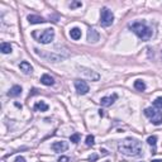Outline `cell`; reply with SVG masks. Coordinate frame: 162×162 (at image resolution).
<instances>
[{
	"label": "cell",
	"mask_w": 162,
	"mask_h": 162,
	"mask_svg": "<svg viewBox=\"0 0 162 162\" xmlns=\"http://www.w3.org/2000/svg\"><path fill=\"white\" fill-rule=\"evenodd\" d=\"M118 149L122 155L128 157H141L143 155V147L139 141L133 138H125L118 144Z\"/></svg>",
	"instance_id": "cell-1"
},
{
	"label": "cell",
	"mask_w": 162,
	"mask_h": 162,
	"mask_svg": "<svg viewBox=\"0 0 162 162\" xmlns=\"http://www.w3.org/2000/svg\"><path fill=\"white\" fill-rule=\"evenodd\" d=\"M132 30L137 34V37L141 38L142 40H149L152 34H153V30H152L151 27H148V25L146 24V22H135L132 24Z\"/></svg>",
	"instance_id": "cell-2"
},
{
	"label": "cell",
	"mask_w": 162,
	"mask_h": 162,
	"mask_svg": "<svg viewBox=\"0 0 162 162\" xmlns=\"http://www.w3.org/2000/svg\"><path fill=\"white\" fill-rule=\"evenodd\" d=\"M144 115L147 118H149L152 124L155 125H160L162 124V113L158 111V109L156 108H146L144 109Z\"/></svg>",
	"instance_id": "cell-3"
},
{
	"label": "cell",
	"mask_w": 162,
	"mask_h": 162,
	"mask_svg": "<svg viewBox=\"0 0 162 162\" xmlns=\"http://www.w3.org/2000/svg\"><path fill=\"white\" fill-rule=\"evenodd\" d=\"M33 37H34V38H37L39 43L48 44V43L52 42L53 38H54V30H53L52 28H48V29H44L43 32L40 33L39 35L33 34Z\"/></svg>",
	"instance_id": "cell-4"
},
{
	"label": "cell",
	"mask_w": 162,
	"mask_h": 162,
	"mask_svg": "<svg viewBox=\"0 0 162 162\" xmlns=\"http://www.w3.org/2000/svg\"><path fill=\"white\" fill-rule=\"evenodd\" d=\"M114 22V14L108 8H103L100 13V24L103 27H109Z\"/></svg>",
	"instance_id": "cell-5"
},
{
	"label": "cell",
	"mask_w": 162,
	"mask_h": 162,
	"mask_svg": "<svg viewBox=\"0 0 162 162\" xmlns=\"http://www.w3.org/2000/svg\"><path fill=\"white\" fill-rule=\"evenodd\" d=\"M74 85H75V89H76V91H77V94L85 95V94L89 93V85L86 84L84 80H75Z\"/></svg>",
	"instance_id": "cell-6"
},
{
	"label": "cell",
	"mask_w": 162,
	"mask_h": 162,
	"mask_svg": "<svg viewBox=\"0 0 162 162\" xmlns=\"http://www.w3.org/2000/svg\"><path fill=\"white\" fill-rule=\"evenodd\" d=\"M35 53H37L38 56H40V57L46 58L47 61H49V62H58V61H61L63 57H61V56L58 54H54V53H43V52H39V49L35 48Z\"/></svg>",
	"instance_id": "cell-7"
},
{
	"label": "cell",
	"mask_w": 162,
	"mask_h": 162,
	"mask_svg": "<svg viewBox=\"0 0 162 162\" xmlns=\"http://www.w3.org/2000/svg\"><path fill=\"white\" fill-rule=\"evenodd\" d=\"M68 148V143L65 141H58V142H54V143L52 144V149L54 152H57V153H61V152H65L67 151Z\"/></svg>",
	"instance_id": "cell-8"
},
{
	"label": "cell",
	"mask_w": 162,
	"mask_h": 162,
	"mask_svg": "<svg viewBox=\"0 0 162 162\" xmlns=\"http://www.w3.org/2000/svg\"><path fill=\"white\" fill-rule=\"evenodd\" d=\"M116 99H118V95L116 94H113L111 96H104V98H101L100 104L103 106H110L111 104H114V101Z\"/></svg>",
	"instance_id": "cell-9"
},
{
	"label": "cell",
	"mask_w": 162,
	"mask_h": 162,
	"mask_svg": "<svg viewBox=\"0 0 162 162\" xmlns=\"http://www.w3.org/2000/svg\"><path fill=\"white\" fill-rule=\"evenodd\" d=\"M88 40L90 43H95L99 40V33L96 32V30L94 28H90L88 30Z\"/></svg>",
	"instance_id": "cell-10"
},
{
	"label": "cell",
	"mask_w": 162,
	"mask_h": 162,
	"mask_svg": "<svg viewBox=\"0 0 162 162\" xmlns=\"http://www.w3.org/2000/svg\"><path fill=\"white\" fill-rule=\"evenodd\" d=\"M19 68H20V71H23L25 75H29V74L33 72L32 65H30L29 62H27V61H23V62H20V63H19Z\"/></svg>",
	"instance_id": "cell-11"
},
{
	"label": "cell",
	"mask_w": 162,
	"mask_h": 162,
	"mask_svg": "<svg viewBox=\"0 0 162 162\" xmlns=\"http://www.w3.org/2000/svg\"><path fill=\"white\" fill-rule=\"evenodd\" d=\"M81 72L84 75H86L91 81H98L99 80V75L95 74L93 70H89V68H81Z\"/></svg>",
	"instance_id": "cell-12"
},
{
	"label": "cell",
	"mask_w": 162,
	"mask_h": 162,
	"mask_svg": "<svg viewBox=\"0 0 162 162\" xmlns=\"http://www.w3.org/2000/svg\"><path fill=\"white\" fill-rule=\"evenodd\" d=\"M22 94V88L19 85H14L12 89L8 91V96H12V98H18Z\"/></svg>",
	"instance_id": "cell-13"
},
{
	"label": "cell",
	"mask_w": 162,
	"mask_h": 162,
	"mask_svg": "<svg viewBox=\"0 0 162 162\" xmlns=\"http://www.w3.org/2000/svg\"><path fill=\"white\" fill-rule=\"evenodd\" d=\"M28 22L30 23V24H42V23H44V22H47V20H44L42 17H39V15H28Z\"/></svg>",
	"instance_id": "cell-14"
},
{
	"label": "cell",
	"mask_w": 162,
	"mask_h": 162,
	"mask_svg": "<svg viewBox=\"0 0 162 162\" xmlns=\"http://www.w3.org/2000/svg\"><path fill=\"white\" fill-rule=\"evenodd\" d=\"M40 82H42L43 85H46V86H52L54 84V80H53L52 76L44 74V75H42V77H40Z\"/></svg>",
	"instance_id": "cell-15"
},
{
	"label": "cell",
	"mask_w": 162,
	"mask_h": 162,
	"mask_svg": "<svg viewBox=\"0 0 162 162\" xmlns=\"http://www.w3.org/2000/svg\"><path fill=\"white\" fill-rule=\"evenodd\" d=\"M70 37L74 40H79L81 38V29L80 28H72L70 30Z\"/></svg>",
	"instance_id": "cell-16"
},
{
	"label": "cell",
	"mask_w": 162,
	"mask_h": 162,
	"mask_svg": "<svg viewBox=\"0 0 162 162\" xmlns=\"http://www.w3.org/2000/svg\"><path fill=\"white\" fill-rule=\"evenodd\" d=\"M34 110H39V111H47L48 110V105L44 101H38L34 104Z\"/></svg>",
	"instance_id": "cell-17"
},
{
	"label": "cell",
	"mask_w": 162,
	"mask_h": 162,
	"mask_svg": "<svg viewBox=\"0 0 162 162\" xmlns=\"http://www.w3.org/2000/svg\"><path fill=\"white\" fill-rule=\"evenodd\" d=\"M134 89L138 90V91H144V90H146V84H144V81H142V80H135V81H134Z\"/></svg>",
	"instance_id": "cell-18"
},
{
	"label": "cell",
	"mask_w": 162,
	"mask_h": 162,
	"mask_svg": "<svg viewBox=\"0 0 162 162\" xmlns=\"http://www.w3.org/2000/svg\"><path fill=\"white\" fill-rule=\"evenodd\" d=\"M0 49H1V52L5 53V54L10 53V52H12V44L4 42V43H1V46H0Z\"/></svg>",
	"instance_id": "cell-19"
},
{
	"label": "cell",
	"mask_w": 162,
	"mask_h": 162,
	"mask_svg": "<svg viewBox=\"0 0 162 162\" xmlns=\"http://www.w3.org/2000/svg\"><path fill=\"white\" fill-rule=\"evenodd\" d=\"M153 108H156V109H162V96L157 98V99L153 101Z\"/></svg>",
	"instance_id": "cell-20"
},
{
	"label": "cell",
	"mask_w": 162,
	"mask_h": 162,
	"mask_svg": "<svg viewBox=\"0 0 162 162\" xmlns=\"http://www.w3.org/2000/svg\"><path fill=\"white\" fill-rule=\"evenodd\" d=\"M147 143H148L149 146H152V147H155L156 143H157V137H156V135L148 137V138H147Z\"/></svg>",
	"instance_id": "cell-21"
},
{
	"label": "cell",
	"mask_w": 162,
	"mask_h": 162,
	"mask_svg": "<svg viewBox=\"0 0 162 162\" xmlns=\"http://www.w3.org/2000/svg\"><path fill=\"white\" fill-rule=\"evenodd\" d=\"M80 138H81V135H80V133H75V134H72V135H71L70 137V141L71 142H72V143H79V142H80Z\"/></svg>",
	"instance_id": "cell-22"
},
{
	"label": "cell",
	"mask_w": 162,
	"mask_h": 162,
	"mask_svg": "<svg viewBox=\"0 0 162 162\" xmlns=\"http://www.w3.org/2000/svg\"><path fill=\"white\" fill-rule=\"evenodd\" d=\"M95 138H94V135H91V134H89L88 137H86V146H89V147H91V146H94V143H95Z\"/></svg>",
	"instance_id": "cell-23"
},
{
	"label": "cell",
	"mask_w": 162,
	"mask_h": 162,
	"mask_svg": "<svg viewBox=\"0 0 162 162\" xmlns=\"http://www.w3.org/2000/svg\"><path fill=\"white\" fill-rule=\"evenodd\" d=\"M81 5H82V3H81V1H74V3L70 4V8L71 9H75V8H77V7H81Z\"/></svg>",
	"instance_id": "cell-24"
},
{
	"label": "cell",
	"mask_w": 162,
	"mask_h": 162,
	"mask_svg": "<svg viewBox=\"0 0 162 162\" xmlns=\"http://www.w3.org/2000/svg\"><path fill=\"white\" fill-rule=\"evenodd\" d=\"M96 160H98V155H93V156L89 157V161H90V162H95Z\"/></svg>",
	"instance_id": "cell-25"
},
{
	"label": "cell",
	"mask_w": 162,
	"mask_h": 162,
	"mask_svg": "<svg viewBox=\"0 0 162 162\" xmlns=\"http://www.w3.org/2000/svg\"><path fill=\"white\" fill-rule=\"evenodd\" d=\"M15 162H25V158L23 156H18L17 158H15Z\"/></svg>",
	"instance_id": "cell-26"
},
{
	"label": "cell",
	"mask_w": 162,
	"mask_h": 162,
	"mask_svg": "<svg viewBox=\"0 0 162 162\" xmlns=\"http://www.w3.org/2000/svg\"><path fill=\"white\" fill-rule=\"evenodd\" d=\"M68 161H70L68 157H60L58 158V162H68Z\"/></svg>",
	"instance_id": "cell-27"
},
{
	"label": "cell",
	"mask_w": 162,
	"mask_h": 162,
	"mask_svg": "<svg viewBox=\"0 0 162 162\" xmlns=\"http://www.w3.org/2000/svg\"><path fill=\"white\" fill-rule=\"evenodd\" d=\"M152 162H162V160H152Z\"/></svg>",
	"instance_id": "cell-28"
}]
</instances>
